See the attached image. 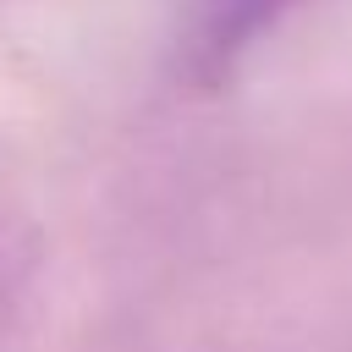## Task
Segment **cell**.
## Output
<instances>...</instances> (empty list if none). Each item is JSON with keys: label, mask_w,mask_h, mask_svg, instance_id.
I'll return each instance as SVG.
<instances>
[{"label": "cell", "mask_w": 352, "mask_h": 352, "mask_svg": "<svg viewBox=\"0 0 352 352\" xmlns=\"http://www.w3.org/2000/svg\"><path fill=\"white\" fill-rule=\"evenodd\" d=\"M302 6L314 0H187L182 38H176L182 77L192 88L231 82Z\"/></svg>", "instance_id": "obj_1"}]
</instances>
